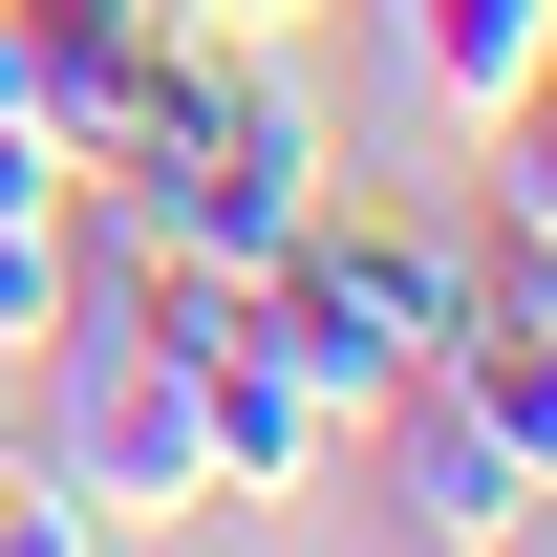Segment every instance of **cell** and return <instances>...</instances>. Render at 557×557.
Returning a JSON list of instances; mask_svg holds the SVG:
<instances>
[{"label": "cell", "mask_w": 557, "mask_h": 557, "mask_svg": "<svg viewBox=\"0 0 557 557\" xmlns=\"http://www.w3.org/2000/svg\"><path fill=\"white\" fill-rule=\"evenodd\" d=\"M450 300H472V236H450V214H408V194H322L300 236H278V278H258V322L300 344V386H322L344 429L450 344Z\"/></svg>", "instance_id": "1"}, {"label": "cell", "mask_w": 557, "mask_h": 557, "mask_svg": "<svg viewBox=\"0 0 557 557\" xmlns=\"http://www.w3.org/2000/svg\"><path fill=\"white\" fill-rule=\"evenodd\" d=\"M65 408L22 429V450H44V472L86 493V515H108V536H150V515H214V450H194V364L172 344H129V322H65Z\"/></svg>", "instance_id": "2"}, {"label": "cell", "mask_w": 557, "mask_h": 557, "mask_svg": "<svg viewBox=\"0 0 557 557\" xmlns=\"http://www.w3.org/2000/svg\"><path fill=\"white\" fill-rule=\"evenodd\" d=\"M172 364H194V450H214V493H322L344 408L300 386V344H278V322H214V344H172Z\"/></svg>", "instance_id": "3"}, {"label": "cell", "mask_w": 557, "mask_h": 557, "mask_svg": "<svg viewBox=\"0 0 557 557\" xmlns=\"http://www.w3.org/2000/svg\"><path fill=\"white\" fill-rule=\"evenodd\" d=\"M364 450H386V536H536V472H515V450H493L429 364L364 408Z\"/></svg>", "instance_id": "4"}, {"label": "cell", "mask_w": 557, "mask_h": 557, "mask_svg": "<svg viewBox=\"0 0 557 557\" xmlns=\"http://www.w3.org/2000/svg\"><path fill=\"white\" fill-rule=\"evenodd\" d=\"M429 386L515 450V472L557 493V322H515V300H450V344H429Z\"/></svg>", "instance_id": "5"}, {"label": "cell", "mask_w": 557, "mask_h": 557, "mask_svg": "<svg viewBox=\"0 0 557 557\" xmlns=\"http://www.w3.org/2000/svg\"><path fill=\"white\" fill-rule=\"evenodd\" d=\"M386 22H408V86L450 108V129H493V108L557 65V0H386Z\"/></svg>", "instance_id": "6"}, {"label": "cell", "mask_w": 557, "mask_h": 557, "mask_svg": "<svg viewBox=\"0 0 557 557\" xmlns=\"http://www.w3.org/2000/svg\"><path fill=\"white\" fill-rule=\"evenodd\" d=\"M493 214H557V65L493 108Z\"/></svg>", "instance_id": "7"}, {"label": "cell", "mask_w": 557, "mask_h": 557, "mask_svg": "<svg viewBox=\"0 0 557 557\" xmlns=\"http://www.w3.org/2000/svg\"><path fill=\"white\" fill-rule=\"evenodd\" d=\"M472 300H515V322H557V214H493V236H472Z\"/></svg>", "instance_id": "8"}, {"label": "cell", "mask_w": 557, "mask_h": 557, "mask_svg": "<svg viewBox=\"0 0 557 557\" xmlns=\"http://www.w3.org/2000/svg\"><path fill=\"white\" fill-rule=\"evenodd\" d=\"M150 22H194V44H278V22H322V0H150Z\"/></svg>", "instance_id": "9"}, {"label": "cell", "mask_w": 557, "mask_h": 557, "mask_svg": "<svg viewBox=\"0 0 557 557\" xmlns=\"http://www.w3.org/2000/svg\"><path fill=\"white\" fill-rule=\"evenodd\" d=\"M0 450H22V429H0Z\"/></svg>", "instance_id": "10"}]
</instances>
